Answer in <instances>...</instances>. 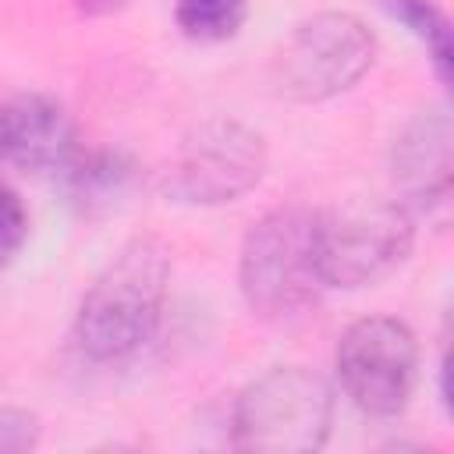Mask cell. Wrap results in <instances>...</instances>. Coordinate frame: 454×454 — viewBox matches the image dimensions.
I'll list each match as a JSON object with an SVG mask.
<instances>
[{
	"label": "cell",
	"mask_w": 454,
	"mask_h": 454,
	"mask_svg": "<svg viewBox=\"0 0 454 454\" xmlns=\"http://www.w3.org/2000/svg\"><path fill=\"white\" fill-rule=\"evenodd\" d=\"M411 213L401 199L351 195L316 213L312 241L323 287H365L390 277L411 252Z\"/></svg>",
	"instance_id": "3"
},
{
	"label": "cell",
	"mask_w": 454,
	"mask_h": 454,
	"mask_svg": "<svg viewBox=\"0 0 454 454\" xmlns=\"http://www.w3.org/2000/svg\"><path fill=\"white\" fill-rule=\"evenodd\" d=\"M39 440V422L35 415L21 408H0V454H18L35 447Z\"/></svg>",
	"instance_id": "14"
},
{
	"label": "cell",
	"mask_w": 454,
	"mask_h": 454,
	"mask_svg": "<svg viewBox=\"0 0 454 454\" xmlns=\"http://www.w3.org/2000/svg\"><path fill=\"white\" fill-rule=\"evenodd\" d=\"M60 174H64L67 199L89 216L114 213L138 181L135 163L121 153H85V156L74 153L60 167Z\"/></svg>",
	"instance_id": "10"
},
{
	"label": "cell",
	"mask_w": 454,
	"mask_h": 454,
	"mask_svg": "<svg viewBox=\"0 0 454 454\" xmlns=\"http://www.w3.org/2000/svg\"><path fill=\"white\" fill-rule=\"evenodd\" d=\"M170 280V252L156 238L128 241L92 280L74 316V344L92 362L135 355L160 323Z\"/></svg>",
	"instance_id": "1"
},
{
	"label": "cell",
	"mask_w": 454,
	"mask_h": 454,
	"mask_svg": "<svg viewBox=\"0 0 454 454\" xmlns=\"http://www.w3.org/2000/svg\"><path fill=\"white\" fill-rule=\"evenodd\" d=\"M454 167V135L447 110L419 114L394 142V184L401 188L404 209L433 213L447 206Z\"/></svg>",
	"instance_id": "9"
},
{
	"label": "cell",
	"mask_w": 454,
	"mask_h": 454,
	"mask_svg": "<svg viewBox=\"0 0 454 454\" xmlns=\"http://www.w3.org/2000/svg\"><path fill=\"white\" fill-rule=\"evenodd\" d=\"M316 213L287 206L255 220L241 241L238 284L252 316L284 323L319 301L323 277L312 241Z\"/></svg>",
	"instance_id": "2"
},
{
	"label": "cell",
	"mask_w": 454,
	"mask_h": 454,
	"mask_svg": "<svg viewBox=\"0 0 454 454\" xmlns=\"http://www.w3.org/2000/svg\"><path fill=\"white\" fill-rule=\"evenodd\" d=\"M266 170V142L255 128L213 117L195 124L163 170V192L184 206L234 202L259 184Z\"/></svg>",
	"instance_id": "6"
},
{
	"label": "cell",
	"mask_w": 454,
	"mask_h": 454,
	"mask_svg": "<svg viewBox=\"0 0 454 454\" xmlns=\"http://www.w3.org/2000/svg\"><path fill=\"white\" fill-rule=\"evenodd\" d=\"M245 0H177L174 21L188 39L220 43L231 39L245 21Z\"/></svg>",
	"instance_id": "11"
},
{
	"label": "cell",
	"mask_w": 454,
	"mask_h": 454,
	"mask_svg": "<svg viewBox=\"0 0 454 454\" xmlns=\"http://www.w3.org/2000/svg\"><path fill=\"white\" fill-rule=\"evenodd\" d=\"M383 7L426 43L440 78H447L450 74V28H447V18L436 11V4L433 0H383Z\"/></svg>",
	"instance_id": "12"
},
{
	"label": "cell",
	"mask_w": 454,
	"mask_h": 454,
	"mask_svg": "<svg viewBox=\"0 0 454 454\" xmlns=\"http://www.w3.org/2000/svg\"><path fill=\"white\" fill-rule=\"evenodd\" d=\"M25 238H28L25 206H21V199L7 184H0V266H7L21 252Z\"/></svg>",
	"instance_id": "13"
},
{
	"label": "cell",
	"mask_w": 454,
	"mask_h": 454,
	"mask_svg": "<svg viewBox=\"0 0 454 454\" xmlns=\"http://www.w3.org/2000/svg\"><path fill=\"white\" fill-rule=\"evenodd\" d=\"M74 153V124L57 99L39 92L0 99V167L60 170Z\"/></svg>",
	"instance_id": "8"
},
{
	"label": "cell",
	"mask_w": 454,
	"mask_h": 454,
	"mask_svg": "<svg viewBox=\"0 0 454 454\" xmlns=\"http://www.w3.org/2000/svg\"><path fill=\"white\" fill-rule=\"evenodd\" d=\"M376 39L348 11H323L291 28L273 57V85L284 99L319 103L351 89L372 64Z\"/></svg>",
	"instance_id": "5"
},
{
	"label": "cell",
	"mask_w": 454,
	"mask_h": 454,
	"mask_svg": "<svg viewBox=\"0 0 454 454\" xmlns=\"http://www.w3.org/2000/svg\"><path fill=\"white\" fill-rule=\"evenodd\" d=\"M415 333L390 316H369L344 330L337 344V376L344 394L372 419L397 415L415 387Z\"/></svg>",
	"instance_id": "7"
},
{
	"label": "cell",
	"mask_w": 454,
	"mask_h": 454,
	"mask_svg": "<svg viewBox=\"0 0 454 454\" xmlns=\"http://www.w3.org/2000/svg\"><path fill=\"white\" fill-rule=\"evenodd\" d=\"M128 0H74V7L82 11V14H114V11H121Z\"/></svg>",
	"instance_id": "15"
},
{
	"label": "cell",
	"mask_w": 454,
	"mask_h": 454,
	"mask_svg": "<svg viewBox=\"0 0 454 454\" xmlns=\"http://www.w3.org/2000/svg\"><path fill=\"white\" fill-rule=\"evenodd\" d=\"M330 422V383L305 365H277L241 390L231 436L248 454H309L326 443Z\"/></svg>",
	"instance_id": "4"
}]
</instances>
